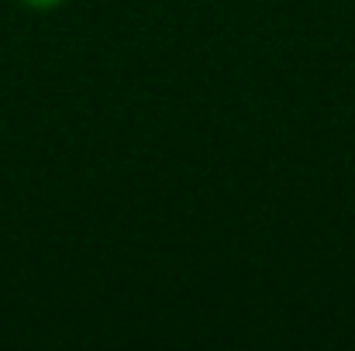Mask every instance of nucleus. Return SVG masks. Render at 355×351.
Segmentation results:
<instances>
[{"label": "nucleus", "instance_id": "obj_1", "mask_svg": "<svg viewBox=\"0 0 355 351\" xmlns=\"http://www.w3.org/2000/svg\"><path fill=\"white\" fill-rule=\"evenodd\" d=\"M21 7H28V10H59L62 3H69V0H17Z\"/></svg>", "mask_w": 355, "mask_h": 351}]
</instances>
